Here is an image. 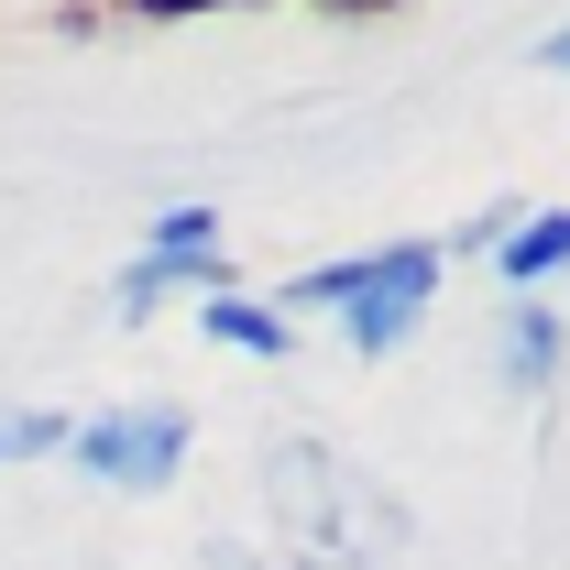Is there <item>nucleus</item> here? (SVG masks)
<instances>
[{"label": "nucleus", "mask_w": 570, "mask_h": 570, "mask_svg": "<svg viewBox=\"0 0 570 570\" xmlns=\"http://www.w3.org/2000/svg\"><path fill=\"white\" fill-rule=\"evenodd\" d=\"M187 439H198V417H187V406H121V417L67 428L77 472H88V483H121V494H154V483H176Z\"/></svg>", "instance_id": "nucleus-1"}, {"label": "nucleus", "mask_w": 570, "mask_h": 570, "mask_svg": "<svg viewBox=\"0 0 570 570\" xmlns=\"http://www.w3.org/2000/svg\"><path fill=\"white\" fill-rule=\"evenodd\" d=\"M176 285H198V296H230L219 253H132V264H121V318H142V307H154V296H176Z\"/></svg>", "instance_id": "nucleus-3"}, {"label": "nucleus", "mask_w": 570, "mask_h": 570, "mask_svg": "<svg viewBox=\"0 0 570 570\" xmlns=\"http://www.w3.org/2000/svg\"><path fill=\"white\" fill-rule=\"evenodd\" d=\"M439 242H384L373 253V275L352 285V307H341V330H352V352L362 362H384L395 341H417V318H428V296H439Z\"/></svg>", "instance_id": "nucleus-2"}, {"label": "nucleus", "mask_w": 570, "mask_h": 570, "mask_svg": "<svg viewBox=\"0 0 570 570\" xmlns=\"http://www.w3.org/2000/svg\"><path fill=\"white\" fill-rule=\"evenodd\" d=\"M494 264H504V285H549V275L570 264V209L527 219V230H504V242H494Z\"/></svg>", "instance_id": "nucleus-5"}, {"label": "nucleus", "mask_w": 570, "mask_h": 570, "mask_svg": "<svg viewBox=\"0 0 570 570\" xmlns=\"http://www.w3.org/2000/svg\"><path fill=\"white\" fill-rule=\"evenodd\" d=\"M198 330H209V341H230V352H253V362L296 352V318H275L264 296H209V307H198Z\"/></svg>", "instance_id": "nucleus-4"}, {"label": "nucleus", "mask_w": 570, "mask_h": 570, "mask_svg": "<svg viewBox=\"0 0 570 570\" xmlns=\"http://www.w3.org/2000/svg\"><path fill=\"white\" fill-rule=\"evenodd\" d=\"M538 67H549V77H570V22H549V33H538Z\"/></svg>", "instance_id": "nucleus-8"}, {"label": "nucleus", "mask_w": 570, "mask_h": 570, "mask_svg": "<svg viewBox=\"0 0 570 570\" xmlns=\"http://www.w3.org/2000/svg\"><path fill=\"white\" fill-rule=\"evenodd\" d=\"M560 307H515V341H504V384H515V395H538V384H549V373H560Z\"/></svg>", "instance_id": "nucleus-6"}, {"label": "nucleus", "mask_w": 570, "mask_h": 570, "mask_svg": "<svg viewBox=\"0 0 570 570\" xmlns=\"http://www.w3.org/2000/svg\"><path fill=\"white\" fill-rule=\"evenodd\" d=\"M373 275V253H352V264H318V275L285 285V307H352V285Z\"/></svg>", "instance_id": "nucleus-7"}]
</instances>
